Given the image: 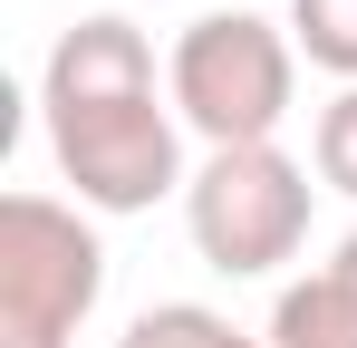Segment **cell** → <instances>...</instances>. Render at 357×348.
<instances>
[{
  "label": "cell",
  "instance_id": "cell-9",
  "mask_svg": "<svg viewBox=\"0 0 357 348\" xmlns=\"http://www.w3.org/2000/svg\"><path fill=\"white\" fill-rule=\"evenodd\" d=\"M328 271H348V281H357V232H348V242H338V261H328Z\"/></svg>",
  "mask_w": 357,
  "mask_h": 348
},
{
  "label": "cell",
  "instance_id": "cell-4",
  "mask_svg": "<svg viewBox=\"0 0 357 348\" xmlns=\"http://www.w3.org/2000/svg\"><path fill=\"white\" fill-rule=\"evenodd\" d=\"M183 232L222 281H271L309 242V165L280 145H222L183 184Z\"/></svg>",
  "mask_w": 357,
  "mask_h": 348
},
{
  "label": "cell",
  "instance_id": "cell-2",
  "mask_svg": "<svg viewBox=\"0 0 357 348\" xmlns=\"http://www.w3.org/2000/svg\"><path fill=\"white\" fill-rule=\"evenodd\" d=\"M174 116L222 155V145H280L299 97V39L271 29L261 10H203L165 58Z\"/></svg>",
  "mask_w": 357,
  "mask_h": 348
},
{
  "label": "cell",
  "instance_id": "cell-5",
  "mask_svg": "<svg viewBox=\"0 0 357 348\" xmlns=\"http://www.w3.org/2000/svg\"><path fill=\"white\" fill-rule=\"evenodd\" d=\"M271 348H357V281L348 271H309L271 310Z\"/></svg>",
  "mask_w": 357,
  "mask_h": 348
},
{
  "label": "cell",
  "instance_id": "cell-1",
  "mask_svg": "<svg viewBox=\"0 0 357 348\" xmlns=\"http://www.w3.org/2000/svg\"><path fill=\"white\" fill-rule=\"evenodd\" d=\"M39 126L87 213H155L165 194L193 184L174 87H155V49L116 10L59 29V49L39 68Z\"/></svg>",
  "mask_w": 357,
  "mask_h": 348
},
{
  "label": "cell",
  "instance_id": "cell-8",
  "mask_svg": "<svg viewBox=\"0 0 357 348\" xmlns=\"http://www.w3.org/2000/svg\"><path fill=\"white\" fill-rule=\"evenodd\" d=\"M309 165H319V184H328V194H357V87H338V97L319 107Z\"/></svg>",
  "mask_w": 357,
  "mask_h": 348
},
{
  "label": "cell",
  "instance_id": "cell-7",
  "mask_svg": "<svg viewBox=\"0 0 357 348\" xmlns=\"http://www.w3.org/2000/svg\"><path fill=\"white\" fill-rule=\"evenodd\" d=\"M290 39H299L309 68L357 87V0H290Z\"/></svg>",
  "mask_w": 357,
  "mask_h": 348
},
{
  "label": "cell",
  "instance_id": "cell-6",
  "mask_svg": "<svg viewBox=\"0 0 357 348\" xmlns=\"http://www.w3.org/2000/svg\"><path fill=\"white\" fill-rule=\"evenodd\" d=\"M116 348H271V339L232 329V319H222V310H203V300H155V310H135V319H126Z\"/></svg>",
  "mask_w": 357,
  "mask_h": 348
},
{
  "label": "cell",
  "instance_id": "cell-3",
  "mask_svg": "<svg viewBox=\"0 0 357 348\" xmlns=\"http://www.w3.org/2000/svg\"><path fill=\"white\" fill-rule=\"evenodd\" d=\"M107 290V242L87 203L10 194L0 203V348H68Z\"/></svg>",
  "mask_w": 357,
  "mask_h": 348
}]
</instances>
